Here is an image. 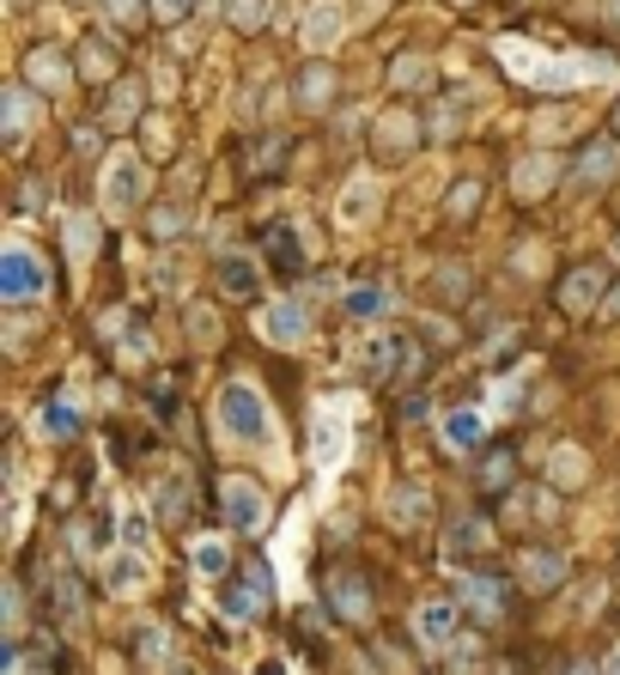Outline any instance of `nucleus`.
Listing matches in <instances>:
<instances>
[{
	"mask_svg": "<svg viewBox=\"0 0 620 675\" xmlns=\"http://www.w3.org/2000/svg\"><path fill=\"white\" fill-rule=\"evenodd\" d=\"M219 426H225L232 438H250V445H268L274 420H268V402H262V390H256L250 378H232V384L219 390Z\"/></svg>",
	"mask_w": 620,
	"mask_h": 675,
	"instance_id": "f257e3e1",
	"label": "nucleus"
},
{
	"mask_svg": "<svg viewBox=\"0 0 620 675\" xmlns=\"http://www.w3.org/2000/svg\"><path fill=\"white\" fill-rule=\"evenodd\" d=\"M548 475H554V487H578V481H584V457L572 445H560L554 463H548Z\"/></svg>",
	"mask_w": 620,
	"mask_h": 675,
	"instance_id": "a211bd4d",
	"label": "nucleus"
},
{
	"mask_svg": "<svg viewBox=\"0 0 620 675\" xmlns=\"http://www.w3.org/2000/svg\"><path fill=\"white\" fill-rule=\"evenodd\" d=\"M377 153H408V116H383L377 122Z\"/></svg>",
	"mask_w": 620,
	"mask_h": 675,
	"instance_id": "aec40b11",
	"label": "nucleus"
},
{
	"mask_svg": "<svg viewBox=\"0 0 620 675\" xmlns=\"http://www.w3.org/2000/svg\"><path fill=\"white\" fill-rule=\"evenodd\" d=\"M43 426H49V438H74V426H80V414L67 408V402H55V408L43 414Z\"/></svg>",
	"mask_w": 620,
	"mask_h": 675,
	"instance_id": "393cba45",
	"label": "nucleus"
},
{
	"mask_svg": "<svg viewBox=\"0 0 620 675\" xmlns=\"http://www.w3.org/2000/svg\"><path fill=\"white\" fill-rule=\"evenodd\" d=\"M517 572H523V584H529V590H554V584L566 578V560H560V554H548V548H529V554L517 560Z\"/></svg>",
	"mask_w": 620,
	"mask_h": 675,
	"instance_id": "423d86ee",
	"label": "nucleus"
},
{
	"mask_svg": "<svg viewBox=\"0 0 620 675\" xmlns=\"http://www.w3.org/2000/svg\"><path fill=\"white\" fill-rule=\"evenodd\" d=\"M602 675H620V651H615V657H608V670Z\"/></svg>",
	"mask_w": 620,
	"mask_h": 675,
	"instance_id": "ea45409f",
	"label": "nucleus"
},
{
	"mask_svg": "<svg viewBox=\"0 0 620 675\" xmlns=\"http://www.w3.org/2000/svg\"><path fill=\"white\" fill-rule=\"evenodd\" d=\"M335 25H341V13H335V7H317V19H311V43H323Z\"/></svg>",
	"mask_w": 620,
	"mask_h": 675,
	"instance_id": "c85d7f7f",
	"label": "nucleus"
},
{
	"mask_svg": "<svg viewBox=\"0 0 620 675\" xmlns=\"http://www.w3.org/2000/svg\"><path fill=\"white\" fill-rule=\"evenodd\" d=\"M134 195H140V165L116 159L110 165V207H134Z\"/></svg>",
	"mask_w": 620,
	"mask_h": 675,
	"instance_id": "f8f14e48",
	"label": "nucleus"
},
{
	"mask_svg": "<svg viewBox=\"0 0 620 675\" xmlns=\"http://www.w3.org/2000/svg\"><path fill=\"white\" fill-rule=\"evenodd\" d=\"M7 134H13V140H19V134H25V98H7Z\"/></svg>",
	"mask_w": 620,
	"mask_h": 675,
	"instance_id": "c756f323",
	"label": "nucleus"
},
{
	"mask_svg": "<svg viewBox=\"0 0 620 675\" xmlns=\"http://www.w3.org/2000/svg\"><path fill=\"white\" fill-rule=\"evenodd\" d=\"M171 675H195V670H183V663H177V670H171Z\"/></svg>",
	"mask_w": 620,
	"mask_h": 675,
	"instance_id": "a19ab883",
	"label": "nucleus"
},
{
	"mask_svg": "<svg viewBox=\"0 0 620 675\" xmlns=\"http://www.w3.org/2000/svg\"><path fill=\"white\" fill-rule=\"evenodd\" d=\"M140 657L153 663V670H165V663H171V633H165L159 621H146V627H140Z\"/></svg>",
	"mask_w": 620,
	"mask_h": 675,
	"instance_id": "f3484780",
	"label": "nucleus"
},
{
	"mask_svg": "<svg viewBox=\"0 0 620 675\" xmlns=\"http://www.w3.org/2000/svg\"><path fill=\"white\" fill-rule=\"evenodd\" d=\"M256 675H286V663H280V657H268V663H262V670H256Z\"/></svg>",
	"mask_w": 620,
	"mask_h": 675,
	"instance_id": "4c0bfd02",
	"label": "nucleus"
},
{
	"mask_svg": "<svg viewBox=\"0 0 620 675\" xmlns=\"http://www.w3.org/2000/svg\"><path fill=\"white\" fill-rule=\"evenodd\" d=\"M475 207V183H456V195H450V213H469Z\"/></svg>",
	"mask_w": 620,
	"mask_h": 675,
	"instance_id": "2f4dec72",
	"label": "nucleus"
},
{
	"mask_svg": "<svg viewBox=\"0 0 620 675\" xmlns=\"http://www.w3.org/2000/svg\"><path fill=\"white\" fill-rule=\"evenodd\" d=\"M396 517H420V493H396Z\"/></svg>",
	"mask_w": 620,
	"mask_h": 675,
	"instance_id": "c9c22d12",
	"label": "nucleus"
},
{
	"mask_svg": "<svg viewBox=\"0 0 620 675\" xmlns=\"http://www.w3.org/2000/svg\"><path fill=\"white\" fill-rule=\"evenodd\" d=\"M298 98H304L311 110H317V104H329V67H311V74L298 80Z\"/></svg>",
	"mask_w": 620,
	"mask_h": 675,
	"instance_id": "5701e85b",
	"label": "nucleus"
},
{
	"mask_svg": "<svg viewBox=\"0 0 620 675\" xmlns=\"http://www.w3.org/2000/svg\"><path fill=\"white\" fill-rule=\"evenodd\" d=\"M311 450H317V469H335L347 457V420L341 414H323L317 420V438H311Z\"/></svg>",
	"mask_w": 620,
	"mask_h": 675,
	"instance_id": "6e6552de",
	"label": "nucleus"
},
{
	"mask_svg": "<svg viewBox=\"0 0 620 675\" xmlns=\"http://www.w3.org/2000/svg\"><path fill=\"white\" fill-rule=\"evenodd\" d=\"M153 13H159V19H183L189 0H153Z\"/></svg>",
	"mask_w": 620,
	"mask_h": 675,
	"instance_id": "72a5a7b5",
	"label": "nucleus"
},
{
	"mask_svg": "<svg viewBox=\"0 0 620 675\" xmlns=\"http://www.w3.org/2000/svg\"><path fill=\"white\" fill-rule=\"evenodd\" d=\"M341 213H347V220H365V213H371V189H365V183H359V195H353V201H347V207H341Z\"/></svg>",
	"mask_w": 620,
	"mask_h": 675,
	"instance_id": "7c9ffc66",
	"label": "nucleus"
},
{
	"mask_svg": "<svg viewBox=\"0 0 620 675\" xmlns=\"http://www.w3.org/2000/svg\"><path fill=\"white\" fill-rule=\"evenodd\" d=\"M462 590H469V603H475L481 615H499V603H505V596H499V584H493V578H469Z\"/></svg>",
	"mask_w": 620,
	"mask_h": 675,
	"instance_id": "4be33fe9",
	"label": "nucleus"
},
{
	"mask_svg": "<svg viewBox=\"0 0 620 675\" xmlns=\"http://www.w3.org/2000/svg\"><path fill=\"white\" fill-rule=\"evenodd\" d=\"M341 311H347V317H377V311H390V292L359 286V292H347V299H341Z\"/></svg>",
	"mask_w": 620,
	"mask_h": 675,
	"instance_id": "6ab92c4d",
	"label": "nucleus"
},
{
	"mask_svg": "<svg viewBox=\"0 0 620 675\" xmlns=\"http://www.w3.org/2000/svg\"><path fill=\"white\" fill-rule=\"evenodd\" d=\"M572 675H602V670H590V663H572Z\"/></svg>",
	"mask_w": 620,
	"mask_h": 675,
	"instance_id": "58836bf2",
	"label": "nucleus"
},
{
	"mask_svg": "<svg viewBox=\"0 0 620 675\" xmlns=\"http://www.w3.org/2000/svg\"><path fill=\"white\" fill-rule=\"evenodd\" d=\"M225 517H232V530H262V517H268V499L256 481H225Z\"/></svg>",
	"mask_w": 620,
	"mask_h": 675,
	"instance_id": "7ed1b4c3",
	"label": "nucleus"
},
{
	"mask_svg": "<svg viewBox=\"0 0 620 675\" xmlns=\"http://www.w3.org/2000/svg\"><path fill=\"white\" fill-rule=\"evenodd\" d=\"M487 487H505V475H511V457H493V463H487Z\"/></svg>",
	"mask_w": 620,
	"mask_h": 675,
	"instance_id": "f704fd0d",
	"label": "nucleus"
},
{
	"mask_svg": "<svg viewBox=\"0 0 620 675\" xmlns=\"http://www.w3.org/2000/svg\"><path fill=\"white\" fill-rule=\"evenodd\" d=\"M286 238H298V232H274V262L286 268V274H292V268H298L304 256H298V244H286Z\"/></svg>",
	"mask_w": 620,
	"mask_h": 675,
	"instance_id": "bb28decb",
	"label": "nucleus"
},
{
	"mask_svg": "<svg viewBox=\"0 0 620 675\" xmlns=\"http://www.w3.org/2000/svg\"><path fill=\"white\" fill-rule=\"evenodd\" d=\"M122 542H128V554H134V548H146V517L140 511L122 517Z\"/></svg>",
	"mask_w": 620,
	"mask_h": 675,
	"instance_id": "cd10ccee",
	"label": "nucleus"
},
{
	"mask_svg": "<svg viewBox=\"0 0 620 675\" xmlns=\"http://www.w3.org/2000/svg\"><path fill=\"white\" fill-rule=\"evenodd\" d=\"M25 74H31L37 86H61V80H67L61 55H49V49H37V55H31V61H25Z\"/></svg>",
	"mask_w": 620,
	"mask_h": 675,
	"instance_id": "412c9836",
	"label": "nucleus"
},
{
	"mask_svg": "<svg viewBox=\"0 0 620 675\" xmlns=\"http://www.w3.org/2000/svg\"><path fill=\"white\" fill-rule=\"evenodd\" d=\"M541 183H554V159H536L517 171V189H523V195H541Z\"/></svg>",
	"mask_w": 620,
	"mask_h": 675,
	"instance_id": "b1692460",
	"label": "nucleus"
},
{
	"mask_svg": "<svg viewBox=\"0 0 620 675\" xmlns=\"http://www.w3.org/2000/svg\"><path fill=\"white\" fill-rule=\"evenodd\" d=\"M219 286L232 292V299H256V268L238 262V256H225V262H219Z\"/></svg>",
	"mask_w": 620,
	"mask_h": 675,
	"instance_id": "dca6fc26",
	"label": "nucleus"
},
{
	"mask_svg": "<svg viewBox=\"0 0 620 675\" xmlns=\"http://www.w3.org/2000/svg\"><path fill=\"white\" fill-rule=\"evenodd\" d=\"M414 627H420V645L450 651V645H456V603H420Z\"/></svg>",
	"mask_w": 620,
	"mask_h": 675,
	"instance_id": "20e7f679",
	"label": "nucleus"
},
{
	"mask_svg": "<svg viewBox=\"0 0 620 675\" xmlns=\"http://www.w3.org/2000/svg\"><path fill=\"white\" fill-rule=\"evenodd\" d=\"M189 566H195L201 578H225V566H232V548H225L219 536H201V542L189 548Z\"/></svg>",
	"mask_w": 620,
	"mask_h": 675,
	"instance_id": "1a4fd4ad",
	"label": "nucleus"
},
{
	"mask_svg": "<svg viewBox=\"0 0 620 675\" xmlns=\"http://www.w3.org/2000/svg\"><path fill=\"white\" fill-rule=\"evenodd\" d=\"M262 335H268V341H280V347L304 341V311L292 305V299H280V305H268V311H262Z\"/></svg>",
	"mask_w": 620,
	"mask_h": 675,
	"instance_id": "0eeeda50",
	"label": "nucleus"
},
{
	"mask_svg": "<svg viewBox=\"0 0 620 675\" xmlns=\"http://www.w3.org/2000/svg\"><path fill=\"white\" fill-rule=\"evenodd\" d=\"M140 554H110V566H104V578H110V590L116 596H134L140 590Z\"/></svg>",
	"mask_w": 620,
	"mask_h": 675,
	"instance_id": "4468645a",
	"label": "nucleus"
},
{
	"mask_svg": "<svg viewBox=\"0 0 620 675\" xmlns=\"http://www.w3.org/2000/svg\"><path fill=\"white\" fill-rule=\"evenodd\" d=\"M86 74H92V80H98V74H110V55L98 49V43H92V49H86Z\"/></svg>",
	"mask_w": 620,
	"mask_h": 675,
	"instance_id": "473e14b6",
	"label": "nucleus"
},
{
	"mask_svg": "<svg viewBox=\"0 0 620 675\" xmlns=\"http://www.w3.org/2000/svg\"><path fill=\"white\" fill-rule=\"evenodd\" d=\"M444 445L450 450H475L481 445V414L475 408H456V414H450V420H444Z\"/></svg>",
	"mask_w": 620,
	"mask_h": 675,
	"instance_id": "ddd939ff",
	"label": "nucleus"
},
{
	"mask_svg": "<svg viewBox=\"0 0 620 675\" xmlns=\"http://www.w3.org/2000/svg\"><path fill=\"white\" fill-rule=\"evenodd\" d=\"M262 603H268V578H262V566L250 572V584H232V590H225V621H256V615H262Z\"/></svg>",
	"mask_w": 620,
	"mask_h": 675,
	"instance_id": "39448f33",
	"label": "nucleus"
},
{
	"mask_svg": "<svg viewBox=\"0 0 620 675\" xmlns=\"http://www.w3.org/2000/svg\"><path fill=\"white\" fill-rule=\"evenodd\" d=\"M329 596H335V609H341L347 621H371V596H365V584H359V578H335Z\"/></svg>",
	"mask_w": 620,
	"mask_h": 675,
	"instance_id": "9b49d317",
	"label": "nucleus"
},
{
	"mask_svg": "<svg viewBox=\"0 0 620 675\" xmlns=\"http://www.w3.org/2000/svg\"><path fill=\"white\" fill-rule=\"evenodd\" d=\"M596 292H602V268H578V274L566 280V292H560V305H566V311H590Z\"/></svg>",
	"mask_w": 620,
	"mask_h": 675,
	"instance_id": "9d476101",
	"label": "nucleus"
},
{
	"mask_svg": "<svg viewBox=\"0 0 620 675\" xmlns=\"http://www.w3.org/2000/svg\"><path fill=\"white\" fill-rule=\"evenodd\" d=\"M615 159H620V146L615 140H596L590 153L578 159V177H584V183H602V177L615 171Z\"/></svg>",
	"mask_w": 620,
	"mask_h": 675,
	"instance_id": "2eb2a0df",
	"label": "nucleus"
},
{
	"mask_svg": "<svg viewBox=\"0 0 620 675\" xmlns=\"http://www.w3.org/2000/svg\"><path fill=\"white\" fill-rule=\"evenodd\" d=\"M110 13H116V19H134V0H110Z\"/></svg>",
	"mask_w": 620,
	"mask_h": 675,
	"instance_id": "e433bc0d",
	"label": "nucleus"
},
{
	"mask_svg": "<svg viewBox=\"0 0 620 675\" xmlns=\"http://www.w3.org/2000/svg\"><path fill=\"white\" fill-rule=\"evenodd\" d=\"M43 286H49V274H43L25 250L0 256V299H7V305H25V299H37Z\"/></svg>",
	"mask_w": 620,
	"mask_h": 675,
	"instance_id": "f03ea898",
	"label": "nucleus"
},
{
	"mask_svg": "<svg viewBox=\"0 0 620 675\" xmlns=\"http://www.w3.org/2000/svg\"><path fill=\"white\" fill-rule=\"evenodd\" d=\"M232 25H262V0H225Z\"/></svg>",
	"mask_w": 620,
	"mask_h": 675,
	"instance_id": "a878e982",
	"label": "nucleus"
}]
</instances>
